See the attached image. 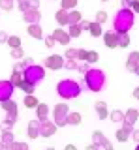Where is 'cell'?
<instances>
[{
  "label": "cell",
  "mask_w": 139,
  "mask_h": 150,
  "mask_svg": "<svg viewBox=\"0 0 139 150\" xmlns=\"http://www.w3.org/2000/svg\"><path fill=\"white\" fill-rule=\"evenodd\" d=\"M30 64H32V58H30V56H26V58H23L21 62H17L15 66H13V69H17V71H25Z\"/></svg>",
  "instance_id": "23"
},
{
  "label": "cell",
  "mask_w": 139,
  "mask_h": 150,
  "mask_svg": "<svg viewBox=\"0 0 139 150\" xmlns=\"http://www.w3.org/2000/svg\"><path fill=\"white\" fill-rule=\"evenodd\" d=\"M53 45H55V38L47 36V38H45V47H53Z\"/></svg>",
  "instance_id": "49"
},
{
  "label": "cell",
  "mask_w": 139,
  "mask_h": 150,
  "mask_svg": "<svg viewBox=\"0 0 139 150\" xmlns=\"http://www.w3.org/2000/svg\"><path fill=\"white\" fill-rule=\"evenodd\" d=\"M135 2H137V0H122V8H130V9H132Z\"/></svg>",
  "instance_id": "46"
},
{
  "label": "cell",
  "mask_w": 139,
  "mask_h": 150,
  "mask_svg": "<svg viewBox=\"0 0 139 150\" xmlns=\"http://www.w3.org/2000/svg\"><path fill=\"white\" fill-rule=\"evenodd\" d=\"M45 66L49 69H60V68H64V58L60 54H51L45 58Z\"/></svg>",
  "instance_id": "11"
},
{
  "label": "cell",
  "mask_w": 139,
  "mask_h": 150,
  "mask_svg": "<svg viewBox=\"0 0 139 150\" xmlns=\"http://www.w3.org/2000/svg\"><path fill=\"white\" fill-rule=\"evenodd\" d=\"M10 148H13V150H26L28 146H26V143H15V141H13V143L10 144Z\"/></svg>",
  "instance_id": "39"
},
{
  "label": "cell",
  "mask_w": 139,
  "mask_h": 150,
  "mask_svg": "<svg viewBox=\"0 0 139 150\" xmlns=\"http://www.w3.org/2000/svg\"><path fill=\"white\" fill-rule=\"evenodd\" d=\"M92 141H94V144H98V146L105 148V150H111V148H113V146H111V143H109L107 139H105V135L101 133L100 129L92 131Z\"/></svg>",
  "instance_id": "10"
},
{
  "label": "cell",
  "mask_w": 139,
  "mask_h": 150,
  "mask_svg": "<svg viewBox=\"0 0 139 150\" xmlns=\"http://www.w3.org/2000/svg\"><path fill=\"white\" fill-rule=\"evenodd\" d=\"M2 148H6V144H4L2 141H0V150H2Z\"/></svg>",
  "instance_id": "55"
},
{
  "label": "cell",
  "mask_w": 139,
  "mask_h": 150,
  "mask_svg": "<svg viewBox=\"0 0 139 150\" xmlns=\"http://www.w3.org/2000/svg\"><path fill=\"white\" fill-rule=\"evenodd\" d=\"M105 19H107V13H105V11H98V13H96V23L101 25V23H105Z\"/></svg>",
  "instance_id": "41"
},
{
  "label": "cell",
  "mask_w": 139,
  "mask_h": 150,
  "mask_svg": "<svg viewBox=\"0 0 139 150\" xmlns=\"http://www.w3.org/2000/svg\"><path fill=\"white\" fill-rule=\"evenodd\" d=\"M8 38H10V36H8L6 32H0V43H6V41H8Z\"/></svg>",
  "instance_id": "50"
},
{
  "label": "cell",
  "mask_w": 139,
  "mask_h": 150,
  "mask_svg": "<svg viewBox=\"0 0 139 150\" xmlns=\"http://www.w3.org/2000/svg\"><path fill=\"white\" fill-rule=\"evenodd\" d=\"M132 11H133V13H139V0H137V2H135V4H133V8H132Z\"/></svg>",
  "instance_id": "51"
},
{
  "label": "cell",
  "mask_w": 139,
  "mask_h": 150,
  "mask_svg": "<svg viewBox=\"0 0 139 150\" xmlns=\"http://www.w3.org/2000/svg\"><path fill=\"white\" fill-rule=\"evenodd\" d=\"M38 100H36L34 96H32V94H26L25 96V107H28V109H36V107H38Z\"/></svg>",
  "instance_id": "24"
},
{
  "label": "cell",
  "mask_w": 139,
  "mask_h": 150,
  "mask_svg": "<svg viewBox=\"0 0 139 150\" xmlns=\"http://www.w3.org/2000/svg\"><path fill=\"white\" fill-rule=\"evenodd\" d=\"M130 45V36L128 34H117V47H128Z\"/></svg>",
  "instance_id": "29"
},
{
  "label": "cell",
  "mask_w": 139,
  "mask_h": 150,
  "mask_svg": "<svg viewBox=\"0 0 139 150\" xmlns=\"http://www.w3.org/2000/svg\"><path fill=\"white\" fill-rule=\"evenodd\" d=\"M89 30H90V34L94 36V38H100L101 34H104V32H101V25L100 23H90V26H89Z\"/></svg>",
  "instance_id": "28"
},
{
  "label": "cell",
  "mask_w": 139,
  "mask_h": 150,
  "mask_svg": "<svg viewBox=\"0 0 139 150\" xmlns=\"http://www.w3.org/2000/svg\"><path fill=\"white\" fill-rule=\"evenodd\" d=\"M40 126H41L40 120H30L28 122V137L30 139H38L40 137Z\"/></svg>",
  "instance_id": "16"
},
{
  "label": "cell",
  "mask_w": 139,
  "mask_h": 150,
  "mask_svg": "<svg viewBox=\"0 0 139 150\" xmlns=\"http://www.w3.org/2000/svg\"><path fill=\"white\" fill-rule=\"evenodd\" d=\"M11 84L15 88H19V84H21V81H23V71H17V69H13V73H11Z\"/></svg>",
  "instance_id": "26"
},
{
  "label": "cell",
  "mask_w": 139,
  "mask_h": 150,
  "mask_svg": "<svg viewBox=\"0 0 139 150\" xmlns=\"http://www.w3.org/2000/svg\"><path fill=\"white\" fill-rule=\"evenodd\" d=\"M104 41L109 49H115L117 47V32H105L104 34Z\"/></svg>",
  "instance_id": "19"
},
{
  "label": "cell",
  "mask_w": 139,
  "mask_h": 150,
  "mask_svg": "<svg viewBox=\"0 0 139 150\" xmlns=\"http://www.w3.org/2000/svg\"><path fill=\"white\" fill-rule=\"evenodd\" d=\"M137 111H139V109H137Z\"/></svg>",
  "instance_id": "58"
},
{
  "label": "cell",
  "mask_w": 139,
  "mask_h": 150,
  "mask_svg": "<svg viewBox=\"0 0 139 150\" xmlns=\"http://www.w3.org/2000/svg\"><path fill=\"white\" fill-rule=\"evenodd\" d=\"M68 34H70V38H77V36H81V28H79V25H70Z\"/></svg>",
  "instance_id": "36"
},
{
  "label": "cell",
  "mask_w": 139,
  "mask_h": 150,
  "mask_svg": "<svg viewBox=\"0 0 139 150\" xmlns=\"http://www.w3.org/2000/svg\"><path fill=\"white\" fill-rule=\"evenodd\" d=\"M36 116H38L40 122H45L49 116V105L47 103H38V107H36Z\"/></svg>",
  "instance_id": "15"
},
{
  "label": "cell",
  "mask_w": 139,
  "mask_h": 150,
  "mask_svg": "<svg viewBox=\"0 0 139 150\" xmlns=\"http://www.w3.org/2000/svg\"><path fill=\"white\" fill-rule=\"evenodd\" d=\"M137 150H139V143H137Z\"/></svg>",
  "instance_id": "56"
},
{
  "label": "cell",
  "mask_w": 139,
  "mask_h": 150,
  "mask_svg": "<svg viewBox=\"0 0 139 150\" xmlns=\"http://www.w3.org/2000/svg\"><path fill=\"white\" fill-rule=\"evenodd\" d=\"M2 109L6 111V112L17 115V103L13 101V100H6V101H2Z\"/></svg>",
  "instance_id": "21"
},
{
  "label": "cell",
  "mask_w": 139,
  "mask_h": 150,
  "mask_svg": "<svg viewBox=\"0 0 139 150\" xmlns=\"http://www.w3.org/2000/svg\"><path fill=\"white\" fill-rule=\"evenodd\" d=\"M15 90V86L11 84V81H0V103L11 100V94Z\"/></svg>",
  "instance_id": "6"
},
{
  "label": "cell",
  "mask_w": 139,
  "mask_h": 150,
  "mask_svg": "<svg viewBox=\"0 0 139 150\" xmlns=\"http://www.w3.org/2000/svg\"><path fill=\"white\" fill-rule=\"evenodd\" d=\"M68 124L70 126H79L81 124V115L79 112H68Z\"/></svg>",
  "instance_id": "27"
},
{
  "label": "cell",
  "mask_w": 139,
  "mask_h": 150,
  "mask_svg": "<svg viewBox=\"0 0 139 150\" xmlns=\"http://www.w3.org/2000/svg\"><path fill=\"white\" fill-rule=\"evenodd\" d=\"M77 53H79V49H73V47H68L64 56H66V60H77Z\"/></svg>",
  "instance_id": "33"
},
{
  "label": "cell",
  "mask_w": 139,
  "mask_h": 150,
  "mask_svg": "<svg viewBox=\"0 0 139 150\" xmlns=\"http://www.w3.org/2000/svg\"><path fill=\"white\" fill-rule=\"evenodd\" d=\"M55 19H57V23H58L60 26H66V25H70V11L60 8L58 11L55 13Z\"/></svg>",
  "instance_id": "14"
},
{
  "label": "cell",
  "mask_w": 139,
  "mask_h": 150,
  "mask_svg": "<svg viewBox=\"0 0 139 150\" xmlns=\"http://www.w3.org/2000/svg\"><path fill=\"white\" fill-rule=\"evenodd\" d=\"M15 122H17V115H11V112H6V118H4V122L0 124V128H2V129H11Z\"/></svg>",
  "instance_id": "18"
},
{
  "label": "cell",
  "mask_w": 139,
  "mask_h": 150,
  "mask_svg": "<svg viewBox=\"0 0 139 150\" xmlns=\"http://www.w3.org/2000/svg\"><path fill=\"white\" fill-rule=\"evenodd\" d=\"M60 4H62V9H73L77 6V0H60Z\"/></svg>",
  "instance_id": "35"
},
{
  "label": "cell",
  "mask_w": 139,
  "mask_h": 150,
  "mask_svg": "<svg viewBox=\"0 0 139 150\" xmlns=\"http://www.w3.org/2000/svg\"><path fill=\"white\" fill-rule=\"evenodd\" d=\"M40 19H41L40 9H32V8H28L26 11H23V21L28 23V25H32V23H40Z\"/></svg>",
  "instance_id": "12"
},
{
  "label": "cell",
  "mask_w": 139,
  "mask_h": 150,
  "mask_svg": "<svg viewBox=\"0 0 139 150\" xmlns=\"http://www.w3.org/2000/svg\"><path fill=\"white\" fill-rule=\"evenodd\" d=\"M128 58H130V60H133L135 64H139V51H133V53H130Z\"/></svg>",
  "instance_id": "45"
},
{
  "label": "cell",
  "mask_w": 139,
  "mask_h": 150,
  "mask_svg": "<svg viewBox=\"0 0 139 150\" xmlns=\"http://www.w3.org/2000/svg\"><path fill=\"white\" fill-rule=\"evenodd\" d=\"M85 83H87V88L90 92H100L101 88L105 86V73L101 69H94L90 68L89 71L85 73Z\"/></svg>",
  "instance_id": "2"
},
{
  "label": "cell",
  "mask_w": 139,
  "mask_h": 150,
  "mask_svg": "<svg viewBox=\"0 0 139 150\" xmlns=\"http://www.w3.org/2000/svg\"><path fill=\"white\" fill-rule=\"evenodd\" d=\"M101 2H107V0H101Z\"/></svg>",
  "instance_id": "57"
},
{
  "label": "cell",
  "mask_w": 139,
  "mask_h": 150,
  "mask_svg": "<svg viewBox=\"0 0 139 150\" xmlns=\"http://www.w3.org/2000/svg\"><path fill=\"white\" fill-rule=\"evenodd\" d=\"M28 36L36 38V40H41V38H43V30H41L40 23H32V25H28Z\"/></svg>",
  "instance_id": "17"
},
{
  "label": "cell",
  "mask_w": 139,
  "mask_h": 150,
  "mask_svg": "<svg viewBox=\"0 0 139 150\" xmlns=\"http://www.w3.org/2000/svg\"><path fill=\"white\" fill-rule=\"evenodd\" d=\"M34 86H36V84H32V83H28V81H25V79H23L21 84H19V88H21V90L25 92V94H32V92H34Z\"/></svg>",
  "instance_id": "31"
},
{
  "label": "cell",
  "mask_w": 139,
  "mask_h": 150,
  "mask_svg": "<svg viewBox=\"0 0 139 150\" xmlns=\"http://www.w3.org/2000/svg\"><path fill=\"white\" fill-rule=\"evenodd\" d=\"M28 6L32 9H40V0H28Z\"/></svg>",
  "instance_id": "48"
},
{
  "label": "cell",
  "mask_w": 139,
  "mask_h": 150,
  "mask_svg": "<svg viewBox=\"0 0 139 150\" xmlns=\"http://www.w3.org/2000/svg\"><path fill=\"white\" fill-rule=\"evenodd\" d=\"M83 15L79 11H75V9H70V25H79L81 23Z\"/></svg>",
  "instance_id": "30"
},
{
  "label": "cell",
  "mask_w": 139,
  "mask_h": 150,
  "mask_svg": "<svg viewBox=\"0 0 139 150\" xmlns=\"http://www.w3.org/2000/svg\"><path fill=\"white\" fill-rule=\"evenodd\" d=\"M130 133H132V129H128V128H124V126H122V128H120L115 135H117V141H120V143H126V141L130 139Z\"/></svg>",
  "instance_id": "22"
},
{
  "label": "cell",
  "mask_w": 139,
  "mask_h": 150,
  "mask_svg": "<svg viewBox=\"0 0 139 150\" xmlns=\"http://www.w3.org/2000/svg\"><path fill=\"white\" fill-rule=\"evenodd\" d=\"M137 118H139V111H137V109H128L126 112H124V120H122L124 128L133 129V126H135Z\"/></svg>",
  "instance_id": "7"
},
{
  "label": "cell",
  "mask_w": 139,
  "mask_h": 150,
  "mask_svg": "<svg viewBox=\"0 0 139 150\" xmlns=\"http://www.w3.org/2000/svg\"><path fill=\"white\" fill-rule=\"evenodd\" d=\"M96 112H98V116H100V118L101 120H104V118H107V116H109V111H107V103H105V101H96Z\"/></svg>",
  "instance_id": "20"
},
{
  "label": "cell",
  "mask_w": 139,
  "mask_h": 150,
  "mask_svg": "<svg viewBox=\"0 0 139 150\" xmlns=\"http://www.w3.org/2000/svg\"><path fill=\"white\" fill-rule=\"evenodd\" d=\"M57 128L58 126L55 124V122L45 120V122H41V126H40V135L41 137H51V135L57 133Z\"/></svg>",
  "instance_id": "9"
},
{
  "label": "cell",
  "mask_w": 139,
  "mask_h": 150,
  "mask_svg": "<svg viewBox=\"0 0 139 150\" xmlns=\"http://www.w3.org/2000/svg\"><path fill=\"white\" fill-rule=\"evenodd\" d=\"M57 92H58L60 98H64V100H73V98H77L81 94V84L77 81L64 79V81H60L57 84Z\"/></svg>",
  "instance_id": "3"
},
{
  "label": "cell",
  "mask_w": 139,
  "mask_h": 150,
  "mask_svg": "<svg viewBox=\"0 0 139 150\" xmlns=\"http://www.w3.org/2000/svg\"><path fill=\"white\" fill-rule=\"evenodd\" d=\"M132 137H133V141H135V143H139V131H133Z\"/></svg>",
  "instance_id": "52"
},
{
  "label": "cell",
  "mask_w": 139,
  "mask_h": 150,
  "mask_svg": "<svg viewBox=\"0 0 139 150\" xmlns=\"http://www.w3.org/2000/svg\"><path fill=\"white\" fill-rule=\"evenodd\" d=\"M133 73H135V75H139V64L135 66V69H133Z\"/></svg>",
  "instance_id": "54"
},
{
  "label": "cell",
  "mask_w": 139,
  "mask_h": 150,
  "mask_svg": "<svg viewBox=\"0 0 139 150\" xmlns=\"http://www.w3.org/2000/svg\"><path fill=\"white\" fill-rule=\"evenodd\" d=\"M2 143L6 144V146H10L13 143V131L11 129H2Z\"/></svg>",
  "instance_id": "25"
},
{
  "label": "cell",
  "mask_w": 139,
  "mask_h": 150,
  "mask_svg": "<svg viewBox=\"0 0 139 150\" xmlns=\"http://www.w3.org/2000/svg\"><path fill=\"white\" fill-rule=\"evenodd\" d=\"M64 68L66 69H77V62L75 60H64Z\"/></svg>",
  "instance_id": "40"
},
{
  "label": "cell",
  "mask_w": 139,
  "mask_h": 150,
  "mask_svg": "<svg viewBox=\"0 0 139 150\" xmlns=\"http://www.w3.org/2000/svg\"><path fill=\"white\" fill-rule=\"evenodd\" d=\"M0 8L6 9V11H11L13 9V0H0Z\"/></svg>",
  "instance_id": "38"
},
{
  "label": "cell",
  "mask_w": 139,
  "mask_h": 150,
  "mask_svg": "<svg viewBox=\"0 0 139 150\" xmlns=\"http://www.w3.org/2000/svg\"><path fill=\"white\" fill-rule=\"evenodd\" d=\"M68 105L66 103H57L55 105V111H53V118H55V124L58 126V128H62V126H68Z\"/></svg>",
  "instance_id": "5"
},
{
  "label": "cell",
  "mask_w": 139,
  "mask_h": 150,
  "mask_svg": "<svg viewBox=\"0 0 139 150\" xmlns=\"http://www.w3.org/2000/svg\"><path fill=\"white\" fill-rule=\"evenodd\" d=\"M55 38V41H58L60 45H68L70 43V40H72V38H70V34L66 30H62V28H57V30H53V34H51Z\"/></svg>",
  "instance_id": "13"
},
{
  "label": "cell",
  "mask_w": 139,
  "mask_h": 150,
  "mask_svg": "<svg viewBox=\"0 0 139 150\" xmlns=\"http://www.w3.org/2000/svg\"><path fill=\"white\" fill-rule=\"evenodd\" d=\"M135 66H137V64L133 62V60H130V58L126 60V69H128V71H133V69H135Z\"/></svg>",
  "instance_id": "44"
},
{
  "label": "cell",
  "mask_w": 139,
  "mask_h": 150,
  "mask_svg": "<svg viewBox=\"0 0 139 150\" xmlns=\"http://www.w3.org/2000/svg\"><path fill=\"white\" fill-rule=\"evenodd\" d=\"M6 45H10L11 49H15V47H21V38L19 36H10L6 41Z\"/></svg>",
  "instance_id": "32"
},
{
  "label": "cell",
  "mask_w": 139,
  "mask_h": 150,
  "mask_svg": "<svg viewBox=\"0 0 139 150\" xmlns=\"http://www.w3.org/2000/svg\"><path fill=\"white\" fill-rule=\"evenodd\" d=\"M133 98H135V100H139V86L135 88V92H133Z\"/></svg>",
  "instance_id": "53"
},
{
  "label": "cell",
  "mask_w": 139,
  "mask_h": 150,
  "mask_svg": "<svg viewBox=\"0 0 139 150\" xmlns=\"http://www.w3.org/2000/svg\"><path fill=\"white\" fill-rule=\"evenodd\" d=\"M77 60H81V62H89V64H94L100 60V56L96 51H85V49H79V53H77Z\"/></svg>",
  "instance_id": "8"
},
{
  "label": "cell",
  "mask_w": 139,
  "mask_h": 150,
  "mask_svg": "<svg viewBox=\"0 0 139 150\" xmlns=\"http://www.w3.org/2000/svg\"><path fill=\"white\" fill-rule=\"evenodd\" d=\"M11 56L15 60H23V58H25V53H23L21 47H15V49H11Z\"/></svg>",
  "instance_id": "37"
},
{
  "label": "cell",
  "mask_w": 139,
  "mask_h": 150,
  "mask_svg": "<svg viewBox=\"0 0 139 150\" xmlns=\"http://www.w3.org/2000/svg\"><path fill=\"white\" fill-rule=\"evenodd\" d=\"M109 116H111V120H113V122H122V120H124V112L118 111V109H115Z\"/></svg>",
  "instance_id": "34"
},
{
  "label": "cell",
  "mask_w": 139,
  "mask_h": 150,
  "mask_svg": "<svg viewBox=\"0 0 139 150\" xmlns=\"http://www.w3.org/2000/svg\"><path fill=\"white\" fill-rule=\"evenodd\" d=\"M77 69H79V71H81L83 75H85V73H87V71H89V69H90V68H89V62H83V64H77Z\"/></svg>",
  "instance_id": "43"
},
{
  "label": "cell",
  "mask_w": 139,
  "mask_h": 150,
  "mask_svg": "<svg viewBox=\"0 0 139 150\" xmlns=\"http://www.w3.org/2000/svg\"><path fill=\"white\" fill-rule=\"evenodd\" d=\"M133 21H135V13L130 8H120L117 13H115V21H113V30L117 34H128V30L133 26Z\"/></svg>",
  "instance_id": "1"
},
{
  "label": "cell",
  "mask_w": 139,
  "mask_h": 150,
  "mask_svg": "<svg viewBox=\"0 0 139 150\" xmlns=\"http://www.w3.org/2000/svg\"><path fill=\"white\" fill-rule=\"evenodd\" d=\"M89 26H90V23H89V21H85V19H81V23H79L81 32H83V30H89Z\"/></svg>",
  "instance_id": "47"
},
{
  "label": "cell",
  "mask_w": 139,
  "mask_h": 150,
  "mask_svg": "<svg viewBox=\"0 0 139 150\" xmlns=\"http://www.w3.org/2000/svg\"><path fill=\"white\" fill-rule=\"evenodd\" d=\"M17 6H19L21 11H26L30 6H28V0H17Z\"/></svg>",
  "instance_id": "42"
},
{
  "label": "cell",
  "mask_w": 139,
  "mask_h": 150,
  "mask_svg": "<svg viewBox=\"0 0 139 150\" xmlns=\"http://www.w3.org/2000/svg\"><path fill=\"white\" fill-rule=\"evenodd\" d=\"M23 79L32 83V84H38L40 81L45 79V68L43 66H38V64H30L28 68L23 71Z\"/></svg>",
  "instance_id": "4"
}]
</instances>
